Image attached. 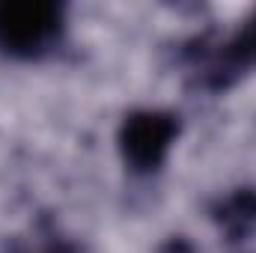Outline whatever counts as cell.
I'll return each mask as SVG.
<instances>
[{"mask_svg": "<svg viewBox=\"0 0 256 253\" xmlns=\"http://www.w3.org/2000/svg\"><path fill=\"white\" fill-rule=\"evenodd\" d=\"M60 30V12L51 3H3L0 6V45L15 54L45 48Z\"/></svg>", "mask_w": 256, "mask_h": 253, "instance_id": "6da1fadb", "label": "cell"}, {"mask_svg": "<svg viewBox=\"0 0 256 253\" xmlns=\"http://www.w3.org/2000/svg\"><path fill=\"white\" fill-rule=\"evenodd\" d=\"M176 134V122L170 116H158V114H140L134 120H128L126 126V155L131 164H137L140 170H149L155 164H161L170 140Z\"/></svg>", "mask_w": 256, "mask_h": 253, "instance_id": "7a4b0ae2", "label": "cell"}, {"mask_svg": "<svg viewBox=\"0 0 256 253\" xmlns=\"http://www.w3.org/2000/svg\"><path fill=\"white\" fill-rule=\"evenodd\" d=\"M250 45H254V51H256V27L250 30Z\"/></svg>", "mask_w": 256, "mask_h": 253, "instance_id": "3957f363", "label": "cell"}]
</instances>
